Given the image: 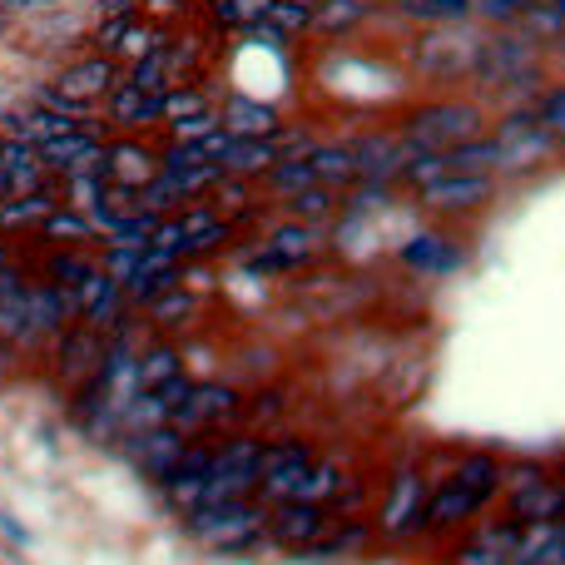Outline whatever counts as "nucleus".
Masks as SVG:
<instances>
[{"instance_id":"f257e3e1","label":"nucleus","mask_w":565,"mask_h":565,"mask_svg":"<svg viewBox=\"0 0 565 565\" xmlns=\"http://www.w3.org/2000/svg\"><path fill=\"white\" fill-rule=\"evenodd\" d=\"M437 481L422 471V457L412 451L407 461H397L387 477V487H382L377 497V516H372V526H377L382 541H392V546H407V541L422 536V516H427V497Z\"/></svg>"},{"instance_id":"f03ea898","label":"nucleus","mask_w":565,"mask_h":565,"mask_svg":"<svg viewBox=\"0 0 565 565\" xmlns=\"http://www.w3.org/2000/svg\"><path fill=\"white\" fill-rule=\"evenodd\" d=\"M264 447H268V437H258V431H248V427L228 431L214 451V471H209V481H204V501H199V507H224V501L254 497L258 477H264Z\"/></svg>"},{"instance_id":"7ed1b4c3","label":"nucleus","mask_w":565,"mask_h":565,"mask_svg":"<svg viewBox=\"0 0 565 565\" xmlns=\"http://www.w3.org/2000/svg\"><path fill=\"white\" fill-rule=\"evenodd\" d=\"M268 516H274V507H264L258 497H244V501H224V507L189 511L184 526L189 536L214 551H248L258 541H268Z\"/></svg>"},{"instance_id":"20e7f679","label":"nucleus","mask_w":565,"mask_h":565,"mask_svg":"<svg viewBox=\"0 0 565 565\" xmlns=\"http://www.w3.org/2000/svg\"><path fill=\"white\" fill-rule=\"evenodd\" d=\"M402 135L422 149H451V145H461V139L487 135V115H481V105H471V99H431V105L412 109Z\"/></svg>"},{"instance_id":"39448f33","label":"nucleus","mask_w":565,"mask_h":565,"mask_svg":"<svg viewBox=\"0 0 565 565\" xmlns=\"http://www.w3.org/2000/svg\"><path fill=\"white\" fill-rule=\"evenodd\" d=\"M318 254H322V228L288 218V224L268 228V238L258 248H238V264H248L254 274H298V268L318 264Z\"/></svg>"},{"instance_id":"423d86ee","label":"nucleus","mask_w":565,"mask_h":565,"mask_svg":"<svg viewBox=\"0 0 565 565\" xmlns=\"http://www.w3.org/2000/svg\"><path fill=\"white\" fill-rule=\"evenodd\" d=\"M491 135H497V145H501V169H507V174H526V169L551 164V159L561 154L556 135L536 119V105L531 109H507V119H501Z\"/></svg>"},{"instance_id":"0eeeda50","label":"nucleus","mask_w":565,"mask_h":565,"mask_svg":"<svg viewBox=\"0 0 565 565\" xmlns=\"http://www.w3.org/2000/svg\"><path fill=\"white\" fill-rule=\"evenodd\" d=\"M174 427L184 437H204V431H238L244 427V392L228 382H194L184 407L174 412Z\"/></svg>"},{"instance_id":"6e6552de","label":"nucleus","mask_w":565,"mask_h":565,"mask_svg":"<svg viewBox=\"0 0 565 565\" xmlns=\"http://www.w3.org/2000/svg\"><path fill=\"white\" fill-rule=\"evenodd\" d=\"M312 461H318V447H312L308 437H274L264 447V477H258L254 497L264 501V507L292 501V491H298V481L308 477Z\"/></svg>"},{"instance_id":"1a4fd4ad","label":"nucleus","mask_w":565,"mask_h":565,"mask_svg":"<svg viewBox=\"0 0 565 565\" xmlns=\"http://www.w3.org/2000/svg\"><path fill=\"white\" fill-rule=\"evenodd\" d=\"M477 50H481L477 35H467V30H457V25H437L417 40L412 65L427 79H461L477 70Z\"/></svg>"},{"instance_id":"9d476101","label":"nucleus","mask_w":565,"mask_h":565,"mask_svg":"<svg viewBox=\"0 0 565 565\" xmlns=\"http://www.w3.org/2000/svg\"><path fill=\"white\" fill-rule=\"evenodd\" d=\"M422 145H412L402 129H377V135H358L352 139V159H358V179L367 184H397L402 169L412 164Z\"/></svg>"},{"instance_id":"9b49d317","label":"nucleus","mask_w":565,"mask_h":565,"mask_svg":"<svg viewBox=\"0 0 565 565\" xmlns=\"http://www.w3.org/2000/svg\"><path fill=\"white\" fill-rule=\"evenodd\" d=\"M526 70H536V50H531V40L521 35V30H507V35L481 40L471 79H481L487 89H501V85H511L516 75H526Z\"/></svg>"},{"instance_id":"f8f14e48","label":"nucleus","mask_w":565,"mask_h":565,"mask_svg":"<svg viewBox=\"0 0 565 565\" xmlns=\"http://www.w3.org/2000/svg\"><path fill=\"white\" fill-rule=\"evenodd\" d=\"M99 358H105V338L85 322H70L55 342H50V362H55V382L60 387H79L95 377Z\"/></svg>"},{"instance_id":"ddd939ff","label":"nucleus","mask_w":565,"mask_h":565,"mask_svg":"<svg viewBox=\"0 0 565 565\" xmlns=\"http://www.w3.org/2000/svg\"><path fill=\"white\" fill-rule=\"evenodd\" d=\"M491 194H497V174H447L437 179V184L417 189V204L427 209V214H477L481 204H491Z\"/></svg>"},{"instance_id":"4468645a","label":"nucleus","mask_w":565,"mask_h":565,"mask_svg":"<svg viewBox=\"0 0 565 565\" xmlns=\"http://www.w3.org/2000/svg\"><path fill=\"white\" fill-rule=\"evenodd\" d=\"M179 228H184V254L189 258L218 254V248H228L234 234H238V224L214 204V199H199V204L179 209Z\"/></svg>"},{"instance_id":"2eb2a0df","label":"nucleus","mask_w":565,"mask_h":565,"mask_svg":"<svg viewBox=\"0 0 565 565\" xmlns=\"http://www.w3.org/2000/svg\"><path fill=\"white\" fill-rule=\"evenodd\" d=\"M184 451H189V437L174 422H164V427H154V431H139V437H125V457L135 461L149 481H164L169 471L184 461Z\"/></svg>"},{"instance_id":"dca6fc26","label":"nucleus","mask_w":565,"mask_h":565,"mask_svg":"<svg viewBox=\"0 0 565 565\" xmlns=\"http://www.w3.org/2000/svg\"><path fill=\"white\" fill-rule=\"evenodd\" d=\"M491 501L471 497V491H461L457 481H437L427 497V516H422V536H447V531H461L471 526V521L487 516Z\"/></svg>"},{"instance_id":"f3484780","label":"nucleus","mask_w":565,"mask_h":565,"mask_svg":"<svg viewBox=\"0 0 565 565\" xmlns=\"http://www.w3.org/2000/svg\"><path fill=\"white\" fill-rule=\"evenodd\" d=\"M328 526H332V516L322 507H308V501H282V507H274V516H268V546L298 551L302 556V551H308Z\"/></svg>"},{"instance_id":"a211bd4d","label":"nucleus","mask_w":565,"mask_h":565,"mask_svg":"<svg viewBox=\"0 0 565 565\" xmlns=\"http://www.w3.org/2000/svg\"><path fill=\"white\" fill-rule=\"evenodd\" d=\"M115 85H119V60H109V55H79V60H70V65L60 70V79H55L60 95L85 99V105H99V99H105Z\"/></svg>"},{"instance_id":"6ab92c4d","label":"nucleus","mask_w":565,"mask_h":565,"mask_svg":"<svg viewBox=\"0 0 565 565\" xmlns=\"http://www.w3.org/2000/svg\"><path fill=\"white\" fill-rule=\"evenodd\" d=\"M159 174V154L139 139H109L105 145V179L119 189H145Z\"/></svg>"},{"instance_id":"aec40b11","label":"nucleus","mask_w":565,"mask_h":565,"mask_svg":"<svg viewBox=\"0 0 565 565\" xmlns=\"http://www.w3.org/2000/svg\"><path fill=\"white\" fill-rule=\"evenodd\" d=\"M105 119L119 129H149V125H164V95L154 89H135L119 79L115 89L105 95Z\"/></svg>"},{"instance_id":"412c9836","label":"nucleus","mask_w":565,"mask_h":565,"mask_svg":"<svg viewBox=\"0 0 565 565\" xmlns=\"http://www.w3.org/2000/svg\"><path fill=\"white\" fill-rule=\"evenodd\" d=\"M184 264L189 258H179V254H159V248H145L139 254V268L129 274L125 282V298L135 302V308H145L154 292H164V288H174V282H184Z\"/></svg>"},{"instance_id":"4be33fe9","label":"nucleus","mask_w":565,"mask_h":565,"mask_svg":"<svg viewBox=\"0 0 565 565\" xmlns=\"http://www.w3.org/2000/svg\"><path fill=\"white\" fill-rule=\"evenodd\" d=\"M60 209V184L50 189H30V194H10L0 204V234H40L50 214Z\"/></svg>"},{"instance_id":"5701e85b","label":"nucleus","mask_w":565,"mask_h":565,"mask_svg":"<svg viewBox=\"0 0 565 565\" xmlns=\"http://www.w3.org/2000/svg\"><path fill=\"white\" fill-rule=\"evenodd\" d=\"M501 477H507V461L497 451H467L447 471V481H457L461 491H471L481 501H501Z\"/></svg>"},{"instance_id":"b1692460","label":"nucleus","mask_w":565,"mask_h":565,"mask_svg":"<svg viewBox=\"0 0 565 565\" xmlns=\"http://www.w3.org/2000/svg\"><path fill=\"white\" fill-rule=\"evenodd\" d=\"M461 258H467L461 244H451V238H441V234H417L412 244H402V268H412V274H422V278L457 274Z\"/></svg>"},{"instance_id":"393cba45","label":"nucleus","mask_w":565,"mask_h":565,"mask_svg":"<svg viewBox=\"0 0 565 565\" xmlns=\"http://www.w3.org/2000/svg\"><path fill=\"white\" fill-rule=\"evenodd\" d=\"M372 541H377V526H372L367 516H352V521H332L328 531H322L318 541H312L302 556H322V561H342V556H358V551H367Z\"/></svg>"},{"instance_id":"a878e982","label":"nucleus","mask_w":565,"mask_h":565,"mask_svg":"<svg viewBox=\"0 0 565 565\" xmlns=\"http://www.w3.org/2000/svg\"><path fill=\"white\" fill-rule=\"evenodd\" d=\"M218 119H224V129H228V135H238V139H268L282 125L274 105H264V99H248V95L228 99V105L218 109Z\"/></svg>"},{"instance_id":"bb28decb","label":"nucleus","mask_w":565,"mask_h":565,"mask_svg":"<svg viewBox=\"0 0 565 565\" xmlns=\"http://www.w3.org/2000/svg\"><path fill=\"white\" fill-rule=\"evenodd\" d=\"M145 322L149 328H164V332H174V328H184V322H194L199 318V292L189 288V282H174V288H164V292H154V298L145 302Z\"/></svg>"},{"instance_id":"cd10ccee","label":"nucleus","mask_w":565,"mask_h":565,"mask_svg":"<svg viewBox=\"0 0 565 565\" xmlns=\"http://www.w3.org/2000/svg\"><path fill=\"white\" fill-rule=\"evenodd\" d=\"M372 15V0H322L312 10V35L322 40H348L352 30H362Z\"/></svg>"},{"instance_id":"c85d7f7f","label":"nucleus","mask_w":565,"mask_h":565,"mask_svg":"<svg viewBox=\"0 0 565 565\" xmlns=\"http://www.w3.org/2000/svg\"><path fill=\"white\" fill-rule=\"evenodd\" d=\"M274 164H278V154L268 139H238V135H234V145L224 149V159H218V169H224L228 179H248V184L264 179Z\"/></svg>"},{"instance_id":"c756f323","label":"nucleus","mask_w":565,"mask_h":565,"mask_svg":"<svg viewBox=\"0 0 565 565\" xmlns=\"http://www.w3.org/2000/svg\"><path fill=\"white\" fill-rule=\"evenodd\" d=\"M40 238H45V244H55V248H89L99 234H95V218H89L85 209L60 204L55 214L40 224Z\"/></svg>"},{"instance_id":"7c9ffc66","label":"nucleus","mask_w":565,"mask_h":565,"mask_svg":"<svg viewBox=\"0 0 565 565\" xmlns=\"http://www.w3.org/2000/svg\"><path fill=\"white\" fill-rule=\"evenodd\" d=\"M308 164H312V174H318V184L338 189V194H348V189L358 184V159H352V145H322L318 139V149L308 154Z\"/></svg>"},{"instance_id":"2f4dec72","label":"nucleus","mask_w":565,"mask_h":565,"mask_svg":"<svg viewBox=\"0 0 565 565\" xmlns=\"http://www.w3.org/2000/svg\"><path fill=\"white\" fill-rule=\"evenodd\" d=\"M447 169H451V174H497V169H501L497 135H477V139L451 145L447 149Z\"/></svg>"},{"instance_id":"473e14b6","label":"nucleus","mask_w":565,"mask_h":565,"mask_svg":"<svg viewBox=\"0 0 565 565\" xmlns=\"http://www.w3.org/2000/svg\"><path fill=\"white\" fill-rule=\"evenodd\" d=\"M282 209H288L298 224L322 228V224H332V218L342 214V194L338 189H328V184H312V189H302V194H292Z\"/></svg>"},{"instance_id":"72a5a7b5","label":"nucleus","mask_w":565,"mask_h":565,"mask_svg":"<svg viewBox=\"0 0 565 565\" xmlns=\"http://www.w3.org/2000/svg\"><path fill=\"white\" fill-rule=\"evenodd\" d=\"M179 372H189L184 367V352L174 348V342H145L139 348V387H164L169 377H179Z\"/></svg>"},{"instance_id":"f704fd0d","label":"nucleus","mask_w":565,"mask_h":565,"mask_svg":"<svg viewBox=\"0 0 565 565\" xmlns=\"http://www.w3.org/2000/svg\"><path fill=\"white\" fill-rule=\"evenodd\" d=\"M95 268H99V254H85V248H55V254L45 258V268H40V278H50V282H60V288L75 292Z\"/></svg>"},{"instance_id":"c9c22d12","label":"nucleus","mask_w":565,"mask_h":565,"mask_svg":"<svg viewBox=\"0 0 565 565\" xmlns=\"http://www.w3.org/2000/svg\"><path fill=\"white\" fill-rule=\"evenodd\" d=\"M397 10L417 25H467L471 20V6L467 0H397Z\"/></svg>"},{"instance_id":"e433bc0d","label":"nucleus","mask_w":565,"mask_h":565,"mask_svg":"<svg viewBox=\"0 0 565 565\" xmlns=\"http://www.w3.org/2000/svg\"><path fill=\"white\" fill-rule=\"evenodd\" d=\"M312 184H318V174H312L308 159H278V164L264 174V189L274 199H282V204H288L292 194H302V189H312Z\"/></svg>"},{"instance_id":"4c0bfd02","label":"nucleus","mask_w":565,"mask_h":565,"mask_svg":"<svg viewBox=\"0 0 565 565\" xmlns=\"http://www.w3.org/2000/svg\"><path fill=\"white\" fill-rule=\"evenodd\" d=\"M342 481V461L338 457H322L308 467V477L298 481V491H292V501H308V507H328V497L338 491Z\"/></svg>"},{"instance_id":"58836bf2","label":"nucleus","mask_w":565,"mask_h":565,"mask_svg":"<svg viewBox=\"0 0 565 565\" xmlns=\"http://www.w3.org/2000/svg\"><path fill=\"white\" fill-rule=\"evenodd\" d=\"M367 507H372V481L367 477H342L322 511H328L332 521H352V516H367Z\"/></svg>"},{"instance_id":"ea45409f","label":"nucleus","mask_w":565,"mask_h":565,"mask_svg":"<svg viewBox=\"0 0 565 565\" xmlns=\"http://www.w3.org/2000/svg\"><path fill=\"white\" fill-rule=\"evenodd\" d=\"M546 481H556V471H551L546 461H536V457L507 461V477H501V501L521 497V491H536V487H546Z\"/></svg>"},{"instance_id":"a19ab883","label":"nucleus","mask_w":565,"mask_h":565,"mask_svg":"<svg viewBox=\"0 0 565 565\" xmlns=\"http://www.w3.org/2000/svg\"><path fill=\"white\" fill-rule=\"evenodd\" d=\"M268 6H274V0H209V15L224 30H254L258 20L268 15Z\"/></svg>"},{"instance_id":"79ce46f5","label":"nucleus","mask_w":565,"mask_h":565,"mask_svg":"<svg viewBox=\"0 0 565 565\" xmlns=\"http://www.w3.org/2000/svg\"><path fill=\"white\" fill-rule=\"evenodd\" d=\"M204 109H214L209 105V95L199 85H174L164 95V125H179V119H194V115H204Z\"/></svg>"},{"instance_id":"37998d69","label":"nucleus","mask_w":565,"mask_h":565,"mask_svg":"<svg viewBox=\"0 0 565 565\" xmlns=\"http://www.w3.org/2000/svg\"><path fill=\"white\" fill-rule=\"evenodd\" d=\"M268 145H274L278 159H308L312 149H318V135H312L308 125H278L274 135H268Z\"/></svg>"},{"instance_id":"c03bdc74","label":"nucleus","mask_w":565,"mask_h":565,"mask_svg":"<svg viewBox=\"0 0 565 565\" xmlns=\"http://www.w3.org/2000/svg\"><path fill=\"white\" fill-rule=\"evenodd\" d=\"M282 407H288V387H264L258 397H248V402H244V427H248V431H258L264 422L282 417Z\"/></svg>"},{"instance_id":"a18cd8bd","label":"nucleus","mask_w":565,"mask_h":565,"mask_svg":"<svg viewBox=\"0 0 565 565\" xmlns=\"http://www.w3.org/2000/svg\"><path fill=\"white\" fill-rule=\"evenodd\" d=\"M467 6H471V20H481V25H501V30L521 25V15H526L521 0H467Z\"/></svg>"},{"instance_id":"49530a36","label":"nucleus","mask_w":565,"mask_h":565,"mask_svg":"<svg viewBox=\"0 0 565 565\" xmlns=\"http://www.w3.org/2000/svg\"><path fill=\"white\" fill-rule=\"evenodd\" d=\"M536 119L551 129V135H556V145H561V154H565V85H546V89H541Z\"/></svg>"},{"instance_id":"de8ad7c7","label":"nucleus","mask_w":565,"mask_h":565,"mask_svg":"<svg viewBox=\"0 0 565 565\" xmlns=\"http://www.w3.org/2000/svg\"><path fill=\"white\" fill-rule=\"evenodd\" d=\"M214 129H224V119H218V109H204V115H194V119L169 125V145H194V139H209Z\"/></svg>"},{"instance_id":"09e8293b","label":"nucleus","mask_w":565,"mask_h":565,"mask_svg":"<svg viewBox=\"0 0 565 565\" xmlns=\"http://www.w3.org/2000/svg\"><path fill=\"white\" fill-rule=\"evenodd\" d=\"M451 565H516V561H511L507 551L481 546V541H461V546L451 551Z\"/></svg>"},{"instance_id":"8fccbe9b","label":"nucleus","mask_w":565,"mask_h":565,"mask_svg":"<svg viewBox=\"0 0 565 565\" xmlns=\"http://www.w3.org/2000/svg\"><path fill=\"white\" fill-rule=\"evenodd\" d=\"M25 10V0H0V15H20Z\"/></svg>"},{"instance_id":"3c124183","label":"nucleus","mask_w":565,"mask_h":565,"mask_svg":"<svg viewBox=\"0 0 565 565\" xmlns=\"http://www.w3.org/2000/svg\"><path fill=\"white\" fill-rule=\"evenodd\" d=\"M10 194H15V189H10V174H6V169H0V204H6Z\"/></svg>"},{"instance_id":"603ef678","label":"nucleus","mask_w":565,"mask_h":565,"mask_svg":"<svg viewBox=\"0 0 565 565\" xmlns=\"http://www.w3.org/2000/svg\"><path fill=\"white\" fill-rule=\"evenodd\" d=\"M288 6H298V10H318L322 0H288Z\"/></svg>"},{"instance_id":"864d4df0","label":"nucleus","mask_w":565,"mask_h":565,"mask_svg":"<svg viewBox=\"0 0 565 565\" xmlns=\"http://www.w3.org/2000/svg\"><path fill=\"white\" fill-rule=\"evenodd\" d=\"M521 6H551V0H521Z\"/></svg>"},{"instance_id":"5fc2aeb1","label":"nucleus","mask_w":565,"mask_h":565,"mask_svg":"<svg viewBox=\"0 0 565 565\" xmlns=\"http://www.w3.org/2000/svg\"><path fill=\"white\" fill-rule=\"evenodd\" d=\"M372 6H377V0H372Z\"/></svg>"},{"instance_id":"6e6d98bb","label":"nucleus","mask_w":565,"mask_h":565,"mask_svg":"<svg viewBox=\"0 0 565 565\" xmlns=\"http://www.w3.org/2000/svg\"><path fill=\"white\" fill-rule=\"evenodd\" d=\"M184 6H189V0H184Z\"/></svg>"},{"instance_id":"4d7b16f0","label":"nucleus","mask_w":565,"mask_h":565,"mask_svg":"<svg viewBox=\"0 0 565 565\" xmlns=\"http://www.w3.org/2000/svg\"><path fill=\"white\" fill-rule=\"evenodd\" d=\"M0 20H6V15H0Z\"/></svg>"}]
</instances>
